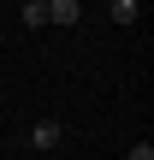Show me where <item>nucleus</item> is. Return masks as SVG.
<instances>
[{
  "label": "nucleus",
  "mask_w": 154,
  "mask_h": 160,
  "mask_svg": "<svg viewBox=\"0 0 154 160\" xmlns=\"http://www.w3.org/2000/svg\"><path fill=\"white\" fill-rule=\"evenodd\" d=\"M107 18H113V24H137V0H113Z\"/></svg>",
  "instance_id": "3"
},
{
  "label": "nucleus",
  "mask_w": 154,
  "mask_h": 160,
  "mask_svg": "<svg viewBox=\"0 0 154 160\" xmlns=\"http://www.w3.org/2000/svg\"><path fill=\"white\" fill-rule=\"evenodd\" d=\"M77 18H83V6H77V0H53V6H47V24H59V30H65V24H77Z\"/></svg>",
  "instance_id": "1"
},
{
  "label": "nucleus",
  "mask_w": 154,
  "mask_h": 160,
  "mask_svg": "<svg viewBox=\"0 0 154 160\" xmlns=\"http://www.w3.org/2000/svg\"><path fill=\"white\" fill-rule=\"evenodd\" d=\"M59 137H65V131H59L53 119H42V125L30 131V142H36V148H59Z\"/></svg>",
  "instance_id": "2"
},
{
  "label": "nucleus",
  "mask_w": 154,
  "mask_h": 160,
  "mask_svg": "<svg viewBox=\"0 0 154 160\" xmlns=\"http://www.w3.org/2000/svg\"><path fill=\"white\" fill-rule=\"evenodd\" d=\"M125 160H154V148H148V142H137V148H131Z\"/></svg>",
  "instance_id": "5"
},
{
  "label": "nucleus",
  "mask_w": 154,
  "mask_h": 160,
  "mask_svg": "<svg viewBox=\"0 0 154 160\" xmlns=\"http://www.w3.org/2000/svg\"><path fill=\"white\" fill-rule=\"evenodd\" d=\"M18 18H24V24H36V30H42V24H47V6H42V0H30V6H24V12H18Z\"/></svg>",
  "instance_id": "4"
}]
</instances>
